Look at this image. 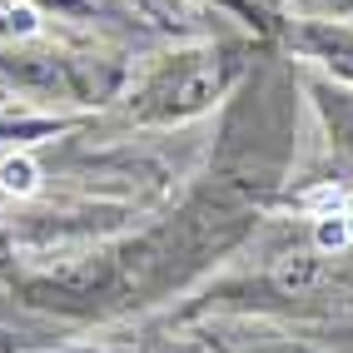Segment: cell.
Wrapping results in <instances>:
<instances>
[{
	"label": "cell",
	"mask_w": 353,
	"mask_h": 353,
	"mask_svg": "<svg viewBox=\"0 0 353 353\" xmlns=\"http://www.w3.org/2000/svg\"><path fill=\"white\" fill-rule=\"evenodd\" d=\"M239 70V50L229 45H204V50H179L170 55L154 75L134 90V120H184L214 105V95Z\"/></svg>",
	"instance_id": "6da1fadb"
},
{
	"label": "cell",
	"mask_w": 353,
	"mask_h": 353,
	"mask_svg": "<svg viewBox=\"0 0 353 353\" xmlns=\"http://www.w3.org/2000/svg\"><path fill=\"white\" fill-rule=\"evenodd\" d=\"M319 95V110L328 120V134H334V145L343 154H353V95H343V90H328V85H314Z\"/></svg>",
	"instance_id": "7a4b0ae2"
},
{
	"label": "cell",
	"mask_w": 353,
	"mask_h": 353,
	"mask_svg": "<svg viewBox=\"0 0 353 353\" xmlns=\"http://www.w3.org/2000/svg\"><path fill=\"white\" fill-rule=\"evenodd\" d=\"M303 40H309L314 50L339 70V75H353V35L348 30H309Z\"/></svg>",
	"instance_id": "3957f363"
},
{
	"label": "cell",
	"mask_w": 353,
	"mask_h": 353,
	"mask_svg": "<svg viewBox=\"0 0 353 353\" xmlns=\"http://www.w3.org/2000/svg\"><path fill=\"white\" fill-rule=\"evenodd\" d=\"M0 184H6L10 194H30L35 190V164L30 159H10L6 170H0Z\"/></svg>",
	"instance_id": "277c9868"
},
{
	"label": "cell",
	"mask_w": 353,
	"mask_h": 353,
	"mask_svg": "<svg viewBox=\"0 0 353 353\" xmlns=\"http://www.w3.org/2000/svg\"><path fill=\"white\" fill-rule=\"evenodd\" d=\"M40 6H50V10H70V15H85V10H90V0H40Z\"/></svg>",
	"instance_id": "5b68a950"
},
{
	"label": "cell",
	"mask_w": 353,
	"mask_h": 353,
	"mask_svg": "<svg viewBox=\"0 0 353 353\" xmlns=\"http://www.w3.org/2000/svg\"><path fill=\"white\" fill-rule=\"evenodd\" d=\"M343 219H353V204H348V214H343ZM348 234H353V224H348Z\"/></svg>",
	"instance_id": "8992f818"
},
{
	"label": "cell",
	"mask_w": 353,
	"mask_h": 353,
	"mask_svg": "<svg viewBox=\"0 0 353 353\" xmlns=\"http://www.w3.org/2000/svg\"><path fill=\"white\" fill-rule=\"evenodd\" d=\"M6 26H10V20H6V15H0V30H6Z\"/></svg>",
	"instance_id": "52a82bcc"
}]
</instances>
